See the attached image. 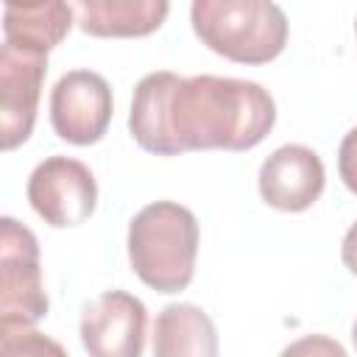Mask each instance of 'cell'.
<instances>
[{"mask_svg": "<svg viewBox=\"0 0 357 357\" xmlns=\"http://www.w3.org/2000/svg\"><path fill=\"white\" fill-rule=\"evenodd\" d=\"M276 123L271 92L245 78L156 70L139 78L131 98L128 128L139 148L156 156L187 151H248Z\"/></svg>", "mask_w": 357, "mask_h": 357, "instance_id": "6da1fadb", "label": "cell"}, {"mask_svg": "<svg viewBox=\"0 0 357 357\" xmlns=\"http://www.w3.org/2000/svg\"><path fill=\"white\" fill-rule=\"evenodd\" d=\"M75 22L89 36H148L153 33L167 11V0H78L73 6Z\"/></svg>", "mask_w": 357, "mask_h": 357, "instance_id": "8fae6325", "label": "cell"}, {"mask_svg": "<svg viewBox=\"0 0 357 357\" xmlns=\"http://www.w3.org/2000/svg\"><path fill=\"white\" fill-rule=\"evenodd\" d=\"M47 315L36 234L17 218H0V326H36Z\"/></svg>", "mask_w": 357, "mask_h": 357, "instance_id": "277c9868", "label": "cell"}, {"mask_svg": "<svg viewBox=\"0 0 357 357\" xmlns=\"http://www.w3.org/2000/svg\"><path fill=\"white\" fill-rule=\"evenodd\" d=\"M340 257H343V265L349 268V273L357 276V223L349 226V231L343 237V245H340Z\"/></svg>", "mask_w": 357, "mask_h": 357, "instance_id": "2e32d148", "label": "cell"}, {"mask_svg": "<svg viewBox=\"0 0 357 357\" xmlns=\"http://www.w3.org/2000/svg\"><path fill=\"white\" fill-rule=\"evenodd\" d=\"M0 357H67V351L36 326H0Z\"/></svg>", "mask_w": 357, "mask_h": 357, "instance_id": "4fadbf2b", "label": "cell"}, {"mask_svg": "<svg viewBox=\"0 0 357 357\" xmlns=\"http://www.w3.org/2000/svg\"><path fill=\"white\" fill-rule=\"evenodd\" d=\"M326 184V170L321 156L307 145H282L262 165L257 176L259 195L268 206L279 212L310 209Z\"/></svg>", "mask_w": 357, "mask_h": 357, "instance_id": "9c48e42d", "label": "cell"}, {"mask_svg": "<svg viewBox=\"0 0 357 357\" xmlns=\"http://www.w3.org/2000/svg\"><path fill=\"white\" fill-rule=\"evenodd\" d=\"M75 11L61 0H6L3 3V42L42 53L53 50L73 28Z\"/></svg>", "mask_w": 357, "mask_h": 357, "instance_id": "30bf717a", "label": "cell"}, {"mask_svg": "<svg viewBox=\"0 0 357 357\" xmlns=\"http://www.w3.org/2000/svg\"><path fill=\"white\" fill-rule=\"evenodd\" d=\"M28 201L33 212L53 229L84 223L98 204L92 170L73 156H47L28 176Z\"/></svg>", "mask_w": 357, "mask_h": 357, "instance_id": "5b68a950", "label": "cell"}, {"mask_svg": "<svg viewBox=\"0 0 357 357\" xmlns=\"http://www.w3.org/2000/svg\"><path fill=\"white\" fill-rule=\"evenodd\" d=\"M351 340H354V349H357V321H354V326H351Z\"/></svg>", "mask_w": 357, "mask_h": 357, "instance_id": "e0dca14e", "label": "cell"}, {"mask_svg": "<svg viewBox=\"0 0 357 357\" xmlns=\"http://www.w3.org/2000/svg\"><path fill=\"white\" fill-rule=\"evenodd\" d=\"M354 33H357V22H354Z\"/></svg>", "mask_w": 357, "mask_h": 357, "instance_id": "ac0fdd59", "label": "cell"}, {"mask_svg": "<svg viewBox=\"0 0 357 357\" xmlns=\"http://www.w3.org/2000/svg\"><path fill=\"white\" fill-rule=\"evenodd\" d=\"M279 357H349V354L329 335H304L290 346H284Z\"/></svg>", "mask_w": 357, "mask_h": 357, "instance_id": "5bb4252c", "label": "cell"}, {"mask_svg": "<svg viewBox=\"0 0 357 357\" xmlns=\"http://www.w3.org/2000/svg\"><path fill=\"white\" fill-rule=\"evenodd\" d=\"M112 112V86L95 70H70L50 92V126L73 145H95L106 134Z\"/></svg>", "mask_w": 357, "mask_h": 357, "instance_id": "8992f818", "label": "cell"}, {"mask_svg": "<svg viewBox=\"0 0 357 357\" xmlns=\"http://www.w3.org/2000/svg\"><path fill=\"white\" fill-rule=\"evenodd\" d=\"M145 304L126 290H103L81 312V343L89 357H142Z\"/></svg>", "mask_w": 357, "mask_h": 357, "instance_id": "ba28073f", "label": "cell"}, {"mask_svg": "<svg viewBox=\"0 0 357 357\" xmlns=\"http://www.w3.org/2000/svg\"><path fill=\"white\" fill-rule=\"evenodd\" d=\"M190 22L209 50L237 64L273 61L287 45V17L271 0H195Z\"/></svg>", "mask_w": 357, "mask_h": 357, "instance_id": "3957f363", "label": "cell"}, {"mask_svg": "<svg viewBox=\"0 0 357 357\" xmlns=\"http://www.w3.org/2000/svg\"><path fill=\"white\" fill-rule=\"evenodd\" d=\"M47 75V56L0 45V148L22 145L36 123L42 84Z\"/></svg>", "mask_w": 357, "mask_h": 357, "instance_id": "52a82bcc", "label": "cell"}, {"mask_svg": "<svg viewBox=\"0 0 357 357\" xmlns=\"http://www.w3.org/2000/svg\"><path fill=\"white\" fill-rule=\"evenodd\" d=\"M153 357H220L212 318L190 301L167 304L153 324Z\"/></svg>", "mask_w": 357, "mask_h": 357, "instance_id": "7c38bea8", "label": "cell"}, {"mask_svg": "<svg viewBox=\"0 0 357 357\" xmlns=\"http://www.w3.org/2000/svg\"><path fill=\"white\" fill-rule=\"evenodd\" d=\"M337 173L343 184L357 195V126L343 137L337 148Z\"/></svg>", "mask_w": 357, "mask_h": 357, "instance_id": "9a60e30c", "label": "cell"}, {"mask_svg": "<svg viewBox=\"0 0 357 357\" xmlns=\"http://www.w3.org/2000/svg\"><path fill=\"white\" fill-rule=\"evenodd\" d=\"M198 240L192 209L176 201H153L128 223L131 271L156 293H178L192 282Z\"/></svg>", "mask_w": 357, "mask_h": 357, "instance_id": "7a4b0ae2", "label": "cell"}]
</instances>
